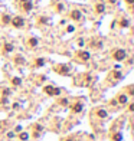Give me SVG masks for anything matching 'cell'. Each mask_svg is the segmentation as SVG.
<instances>
[{
	"label": "cell",
	"mask_w": 134,
	"mask_h": 141,
	"mask_svg": "<svg viewBox=\"0 0 134 141\" xmlns=\"http://www.w3.org/2000/svg\"><path fill=\"white\" fill-rule=\"evenodd\" d=\"M3 94H5V95H9V94H10V91H9V89H5V91H3Z\"/></svg>",
	"instance_id": "24"
},
{
	"label": "cell",
	"mask_w": 134,
	"mask_h": 141,
	"mask_svg": "<svg viewBox=\"0 0 134 141\" xmlns=\"http://www.w3.org/2000/svg\"><path fill=\"white\" fill-rule=\"evenodd\" d=\"M43 63H45V61H43V59H41V58H39V59H36V66H42Z\"/></svg>",
	"instance_id": "19"
},
{
	"label": "cell",
	"mask_w": 134,
	"mask_h": 141,
	"mask_svg": "<svg viewBox=\"0 0 134 141\" xmlns=\"http://www.w3.org/2000/svg\"><path fill=\"white\" fill-rule=\"evenodd\" d=\"M10 20H12V19H10V16H9V14H5V16H3V23H6V25H7V23H10Z\"/></svg>",
	"instance_id": "17"
},
{
	"label": "cell",
	"mask_w": 134,
	"mask_h": 141,
	"mask_svg": "<svg viewBox=\"0 0 134 141\" xmlns=\"http://www.w3.org/2000/svg\"><path fill=\"white\" fill-rule=\"evenodd\" d=\"M12 22V25L14 26V27H22L23 25H25V20H23V17H20V16H16L13 20H10Z\"/></svg>",
	"instance_id": "3"
},
{
	"label": "cell",
	"mask_w": 134,
	"mask_h": 141,
	"mask_svg": "<svg viewBox=\"0 0 134 141\" xmlns=\"http://www.w3.org/2000/svg\"><path fill=\"white\" fill-rule=\"evenodd\" d=\"M95 9H97V12H98V13H102V12L105 10V7H104V4H102V3L97 4V7H95Z\"/></svg>",
	"instance_id": "10"
},
{
	"label": "cell",
	"mask_w": 134,
	"mask_h": 141,
	"mask_svg": "<svg viewBox=\"0 0 134 141\" xmlns=\"http://www.w3.org/2000/svg\"><path fill=\"white\" fill-rule=\"evenodd\" d=\"M127 99H128L127 95H120V97H118V102H120V104H125Z\"/></svg>",
	"instance_id": "9"
},
{
	"label": "cell",
	"mask_w": 134,
	"mask_h": 141,
	"mask_svg": "<svg viewBox=\"0 0 134 141\" xmlns=\"http://www.w3.org/2000/svg\"><path fill=\"white\" fill-rule=\"evenodd\" d=\"M127 3H130V4H131V3H134V0H127Z\"/></svg>",
	"instance_id": "26"
},
{
	"label": "cell",
	"mask_w": 134,
	"mask_h": 141,
	"mask_svg": "<svg viewBox=\"0 0 134 141\" xmlns=\"http://www.w3.org/2000/svg\"><path fill=\"white\" fill-rule=\"evenodd\" d=\"M114 78H116V79H120V78H121V74H120V72H114Z\"/></svg>",
	"instance_id": "20"
},
{
	"label": "cell",
	"mask_w": 134,
	"mask_h": 141,
	"mask_svg": "<svg viewBox=\"0 0 134 141\" xmlns=\"http://www.w3.org/2000/svg\"><path fill=\"white\" fill-rule=\"evenodd\" d=\"M66 141H72V140H71V138H69V140H66Z\"/></svg>",
	"instance_id": "28"
},
{
	"label": "cell",
	"mask_w": 134,
	"mask_h": 141,
	"mask_svg": "<svg viewBox=\"0 0 134 141\" xmlns=\"http://www.w3.org/2000/svg\"><path fill=\"white\" fill-rule=\"evenodd\" d=\"M19 137H20V140H22V141H26V140L29 138L28 132H20V135H19Z\"/></svg>",
	"instance_id": "14"
},
{
	"label": "cell",
	"mask_w": 134,
	"mask_h": 141,
	"mask_svg": "<svg viewBox=\"0 0 134 141\" xmlns=\"http://www.w3.org/2000/svg\"><path fill=\"white\" fill-rule=\"evenodd\" d=\"M128 110H130V111H134V104H131V105H130V108H128Z\"/></svg>",
	"instance_id": "25"
},
{
	"label": "cell",
	"mask_w": 134,
	"mask_h": 141,
	"mask_svg": "<svg viewBox=\"0 0 134 141\" xmlns=\"http://www.w3.org/2000/svg\"><path fill=\"white\" fill-rule=\"evenodd\" d=\"M61 104H62V105H66V104H68V101H66V99H61Z\"/></svg>",
	"instance_id": "23"
},
{
	"label": "cell",
	"mask_w": 134,
	"mask_h": 141,
	"mask_svg": "<svg viewBox=\"0 0 134 141\" xmlns=\"http://www.w3.org/2000/svg\"><path fill=\"white\" fill-rule=\"evenodd\" d=\"M58 70H59V74L65 75V74H68V72H69V68H68L66 65H61V68H59Z\"/></svg>",
	"instance_id": "6"
},
{
	"label": "cell",
	"mask_w": 134,
	"mask_h": 141,
	"mask_svg": "<svg viewBox=\"0 0 134 141\" xmlns=\"http://www.w3.org/2000/svg\"><path fill=\"white\" fill-rule=\"evenodd\" d=\"M16 62L17 63H23V58H16Z\"/></svg>",
	"instance_id": "21"
},
{
	"label": "cell",
	"mask_w": 134,
	"mask_h": 141,
	"mask_svg": "<svg viewBox=\"0 0 134 141\" xmlns=\"http://www.w3.org/2000/svg\"><path fill=\"white\" fill-rule=\"evenodd\" d=\"M120 25H121V27H127V26H128V20H127V19H123V20L120 22Z\"/></svg>",
	"instance_id": "18"
},
{
	"label": "cell",
	"mask_w": 134,
	"mask_h": 141,
	"mask_svg": "<svg viewBox=\"0 0 134 141\" xmlns=\"http://www.w3.org/2000/svg\"><path fill=\"white\" fill-rule=\"evenodd\" d=\"M79 58L82 59V61H88L89 59V53H88V52H85V50H82V52H79Z\"/></svg>",
	"instance_id": "5"
},
{
	"label": "cell",
	"mask_w": 134,
	"mask_h": 141,
	"mask_svg": "<svg viewBox=\"0 0 134 141\" xmlns=\"http://www.w3.org/2000/svg\"><path fill=\"white\" fill-rule=\"evenodd\" d=\"M23 9L26 12H29L32 9V3H30V0H26V2H23Z\"/></svg>",
	"instance_id": "7"
},
{
	"label": "cell",
	"mask_w": 134,
	"mask_h": 141,
	"mask_svg": "<svg viewBox=\"0 0 134 141\" xmlns=\"http://www.w3.org/2000/svg\"><path fill=\"white\" fill-rule=\"evenodd\" d=\"M125 55H127V53H125L124 49H117L116 52H114L112 56H114V59H116V61H123V59L125 58Z\"/></svg>",
	"instance_id": "1"
},
{
	"label": "cell",
	"mask_w": 134,
	"mask_h": 141,
	"mask_svg": "<svg viewBox=\"0 0 134 141\" xmlns=\"http://www.w3.org/2000/svg\"><path fill=\"white\" fill-rule=\"evenodd\" d=\"M66 30H68V32H74V26H68Z\"/></svg>",
	"instance_id": "22"
},
{
	"label": "cell",
	"mask_w": 134,
	"mask_h": 141,
	"mask_svg": "<svg viewBox=\"0 0 134 141\" xmlns=\"http://www.w3.org/2000/svg\"><path fill=\"white\" fill-rule=\"evenodd\" d=\"M97 114H98V117H101V118H105V117H107V111H105V110H100Z\"/></svg>",
	"instance_id": "11"
},
{
	"label": "cell",
	"mask_w": 134,
	"mask_h": 141,
	"mask_svg": "<svg viewBox=\"0 0 134 141\" xmlns=\"http://www.w3.org/2000/svg\"><path fill=\"white\" fill-rule=\"evenodd\" d=\"M117 2V0H110V3H116Z\"/></svg>",
	"instance_id": "27"
},
{
	"label": "cell",
	"mask_w": 134,
	"mask_h": 141,
	"mask_svg": "<svg viewBox=\"0 0 134 141\" xmlns=\"http://www.w3.org/2000/svg\"><path fill=\"white\" fill-rule=\"evenodd\" d=\"M45 92L48 95H59L61 89L59 88H53V86H45Z\"/></svg>",
	"instance_id": "2"
},
{
	"label": "cell",
	"mask_w": 134,
	"mask_h": 141,
	"mask_svg": "<svg viewBox=\"0 0 134 141\" xmlns=\"http://www.w3.org/2000/svg\"><path fill=\"white\" fill-rule=\"evenodd\" d=\"M12 84H13V85H20V84H22V79H20V78H13V79H12Z\"/></svg>",
	"instance_id": "12"
},
{
	"label": "cell",
	"mask_w": 134,
	"mask_h": 141,
	"mask_svg": "<svg viewBox=\"0 0 134 141\" xmlns=\"http://www.w3.org/2000/svg\"><path fill=\"white\" fill-rule=\"evenodd\" d=\"M29 45H30V46H36V45H37V39H36V38L29 39Z\"/></svg>",
	"instance_id": "15"
},
{
	"label": "cell",
	"mask_w": 134,
	"mask_h": 141,
	"mask_svg": "<svg viewBox=\"0 0 134 141\" xmlns=\"http://www.w3.org/2000/svg\"><path fill=\"white\" fill-rule=\"evenodd\" d=\"M112 138H114V141H121V140H123V135H121L120 132H117V134H114Z\"/></svg>",
	"instance_id": "13"
},
{
	"label": "cell",
	"mask_w": 134,
	"mask_h": 141,
	"mask_svg": "<svg viewBox=\"0 0 134 141\" xmlns=\"http://www.w3.org/2000/svg\"><path fill=\"white\" fill-rule=\"evenodd\" d=\"M71 17H72L74 20H79V19H81V12H79V10H74V12L71 13Z\"/></svg>",
	"instance_id": "4"
},
{
	"label": "cell",
	"mask_w": 134,
	"mask_h": 141,
	"mask_svg": "<svg viewBox=\"0 0 134 141\" xmlns=\"http://www.w3.org/2000/svg\"><path fill=\"white\" fill-rule=\"evenodd\" d=\"M72 110H74L75 112H81V111H82V105H81V104H75L74 107H72Z\"/></svg>",
	"instance_id": "8"
},
{
	"label": "cell",
	"mask_w": 134,
	"mask_h": 141,
	"mask_svg": "<svg viewBox=\"0 0 134 141\" xmlns=\"http://www.w3.org/2000/svg\"><path fill=\"white\" fill-rule=\"evenodd\" d=\"M20 2H26V0H20Z\"/></svg>",
	"instance_id": "29"
},
{
	"label": "cell",
	"mask_w": 134,
	"mask_h": 141,
	"mask_svg": "<svg viewBox=\"0 0 134 141\" xmlns=\"http://www.w3.org/2000/svg\"><path fill=\"white\" fill-rule=\"evenodd\" d=\"M5 50H6V52H12V50H13V45L6 43V45H5Z\"/></svg>",
	"instance_id": "16"
}]
</instances>
